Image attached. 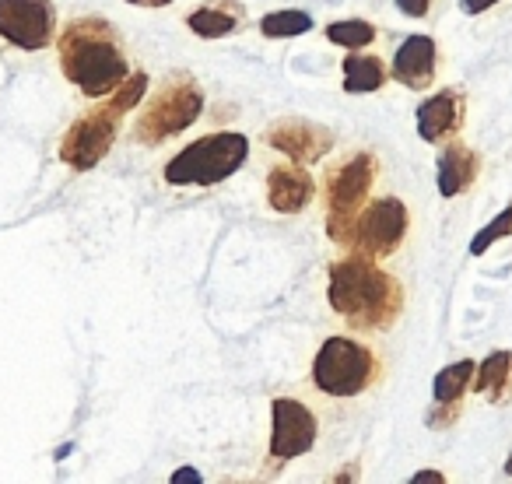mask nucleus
<instances>
[{"label": "nucleus", "mask_w": 512, "mask_h": 484, "mask_svg": "<svg viewBox=\"0 0 512 484\" xmlns=\"http://www.w3.org/2000/svg\"><path fill=\"white\" fill-rule=\"evenodd\" d=\"M327 302L351 330L386 334L390 327H397L400 313H404V285L372 257L351 253V257L330 264Z\"/></svg>", "instance_id": "obj_1"}, {"label": "nucleus", "mask_w": 512, "mask_h": 484, "mask_svg": "<svg viewBox=\"0 0 512 484\" xmlns=\"http://www.w3.org/2000/svg\"><path fill=\"white\" fill-rule=\"evenodd\" d=\"M57 64L60 74L85 99H109L130 74L120 32L99 15L74 18L64 25L57 36Z\"/></svg>", "instance_id": "obj_2"}, {"label": "nucleus", "mask_w": 512, "mask_h": 484, "mask_svg": "<svg viewBox=\"0 0 512 484\" xmlns=\"http://www.w3.org/2000/svg\"><path fill=\"white\" fill-rule=\"evenodd\" d=\"M200 113H204V88L197 85L193 74L176 71L151 92V99L134 116L130 137H134V144H144V148H158L169 137L190 130L200 120Z\"/></svg>", "instance_id": "obj_3"}, {"label": "nucleus", "mask_w": 512, "mask_h": 484, "mask_svg": "<svg viewBox=\"0 0 512 484\" xmlns=\"http://www.w3.org/2000/svg\"><path fill=\"white\" fill-rule=\"evenodd\" d=\"M379 176V158L372 151H351L334 162L323 176V204H327V235L334 246H351L355 221L369 204V193Z\"/></svg>", "instance_id": "obj_4"}, {"label": "nucleus", "mask_w": 512, "mask_h": 484, "mask_svg": "<svg viewBox=\"0 0 512 484\" xmlns=\"http://www.w3.org/2000/svg\"><path fill=\"white\" fill-rule=\"evenodd\" d=\"M249 137L239 130H214L186 144L179 155H172L162 169L169 186H218L246 165Z\"/></svg>", "instance_id": "obj_5"}, {"label": "nucleus", "mask_w": 512, "mask_h": 484, "mask_svg": "<svg viewBox=\"0 0 512 484\" xmlns=\"http://www.w3.org/2000/svg\"><path fill=\"white\" fill-rule=\"evenodd\" d=\"M379 379H383V362L376 348H369L358 337H327L313 358V386L323 397L351 400L372 390Z\"/></svg>", "instance_id": "obj_6"}, {"label": "nucleus", "mask_w": 512, "mask_h": 484, "mask_svg": "<svg viewBox=\"0 0 512 484\" xmlns=\"http://www.w3.org/2000/svg\"><path fill=\"white\" fill-rule=\"evenodd\" d=\"M123 116L113 102H102V106L81 113L78 120L67 127L64 141H60V162L74 172H88L109 155L116 134L123 127Z\"/></svg>", "instance_id": "obj_7"}, {"label": "nucleus", "mask_w": 512, "mask_h": 484, "mask_svg": "<svg viewBox=\"0 0 512 484\" xmlns=\"http://www.w3.org/2000/svg\"><path fill=\"white\" fill-rule=\"evenodd\" d=\"M407 228H411V211L400 197H376L362 207L355 221V235H351V253L383 260L404 246Z\"/></svg>", "instance_id": "obj_8"}, {"label": "nucleus", "mask_w": 512, "mask_h": 484, "mask_svg": "<svg viewBox=\"0 0 512 484\" xmlns=\"http://www.w3.org/2000/svg\"><path fill=\"white\" fill-rule=\"evenodd\" d=\"M320 439V421L302 400L278 397L271 404V449H267V467H281L299 456H306Z\"/></svg>", "instance_id": "obj_9"}, {"label": "nucleus", "mask_w": 512, "mask_h": 484, "mask_svg": "<svg viewBox=\"0 0 512 484\" xmlns=\"http://www.w3.org/2000/svg\"><path fill=\"white\" fill-rule=\"evenodd\" d=\"M57 25L53 0H0V39L18 50H46L57 39Z\"/></svg>", "instance_id": "obj_10"}, {"label": "nucleus", "mask_w": 512, "mask_h": 484, "mask_svg": "<svg viewBox=\"0 0 512 484\" xmlns=\"http://www.w3.org/2000/svg\"><path fill=\"white\" fill-rule=\"evenodd\" d=\"M264 144L285 155L288 162L316 165L334 151V134L323 123L306 120V116H285V120H274L264 130Z\"/></svg>", "instance_id": "obj_11"}, {"label": "nucleus", "mask_w": 512, "mask_h": 484, "mask_svg": "<svg viewBox=\"0 0 512 484\" xmlns=\"http://www.w3.org/2000/svg\"><path fill=\"white\" fill-rule=\"evenodd\" d=\"M474 369H477L474 358H460V362L439 369V376H435V383H432V400H435V404H432V411L425 414L428 428L442 432V428H449V425H456V421H460L463 397H467L470 383H474Z\"/></svg>", "instance_id": "obj_12"}, {"label": "nucleus", "mask_w": 512, "mask_h": 484, "mask_svg": "<svg viewBox=\"0 0 512 484\" xmlns=\"http://www.w3.org/2000/svg\"><path fill=\"white\" fill-rule=\"evenodd\" d=\"M390 78L411 92H425L439 81V46L432 36H407L393 53Z\"/></svg>", "instance_id": "obj_13"}, {"label": "nucleus", "mask_w": 512, "mask_h": 484, "mask_svg": "<svg viewBox=\"0 0 512 484\" xmlns=\"http://www.w3.org/2000/svg\"><path fill=\"white\" fill-rule=\"evenodd\" d=\"M463 116H467V99L460 88H439L418 106V137L425 144H439L460 134Z\"/></svg>", "instance_id": "obj_14"}, {"label": "nucleus", "mask_w": 512, "mask_h": 484, "mask_svg": "<svg viewBox=\"0 0 512 484\" xmlns=\"http://www.w3.org/2000/svg\"><path fill=\"white\" fill-rule=\"evenodd\" d=\"M316 197V183L309 165L281 162L267 172V204L278 214H302Z\"/></svg>", "instance_id": "obj_15"}, {"label": "nucleus", "mask_w": 512, "mask_h": 484, "mask_svg": "<svg viewBox=\"0 0 512 484\" xmlns=\"http://www.w3.org/2000/svg\"><path fill=\"white\" fill-rule=\"evenodd\" d=\"M477 176H481V155H477L467 141H460V137H449V144L439 151V158H435V183H439V193L446 200L460 197V193H467L470 186L477 183Z\"/></svg>", "instance_id": "obj_16"}, {"label": "nucleus", "mask_w": 512, "mask_h": 484, "mask_svg": "<svg viewBox=\"0 0 512 484\" xmlns=\"http://www.w3.org/2000/svg\"><path fill=\"white\" fill-rule=\"evenodd\" d=\"M246 22V8L242 0H204L200 8L186 15V29L200 39H225L242 29Z\"/></svg>", "instance_id": "obj_17"}, {"label": "nucleus", "mask_w": 512, "mask_h": 484, "mask_svg": "<svg viewBox=\"0 0 512 484\" xmlns=\"http://www.w3.org/2000/svg\"><path fill=\"white\" fill-rule=\"evenodd\" d=\"M470 390L484 397L488 404H505L512 400V351H491L474 369Z\"/></svg>", "instance_id": "obj_18"}, {"label": "nucleus", "mask_w": 512, "mask_h": 484, "mask_svg": "<svg viewBox=\"0 0 512 484\" xmlns=\"http://www.w3.org/2000/svg\"><path fill=\"white\" fill-rule=\"evenodd\" d=\"M390 81V74H386V64L376 57V53H358L351 50L348 57H344V92L348 95H372L379 92V88Z\"/></svg>", "instance_id": "obj_19"}, {"label": "nucleus", "mask_w": 512, "mask_h": 484, "mask_svg": "<svg viewBox=\"0 0 512 484\" xmlns=\"http://www.w3.org/2000/svg\"><path fill=\"white\" fill-rule=\"evenodd\" d=\"M376 36V25L365 22V18H344V22L327 25V39L341 46V50H365V46L376 43Z\"/></svg>", "instance_id": "obj_20"}, {"label": "nucleus", "mask_w": 512, "mask_h": 484, "mask_svg": "<svg viewBox=\"0 0 512 484\" xmlns=\"http://www.w3.org/2000/svg\"><path fill=\"white\" fill-rule=\"evenodd\" d=\"M260 32L267 39H295L313 32V15L306 11H271V15L260 18Z\"/></svg>", "instance_id": "obj_21"}, {"label": "nucleus", "mask_w": 512, "mask_h": 484, "mask_svg": "<svg viewBox=\"0 0 512 484\" xmlns=\"http://www.w3.org/2000/svg\"><path fill=\"white\" fill-rule=\"evenodd\" d=\"M505 235H512V204L502 207V211L488 221V228H481V232L470 239V253H474V257H481V253H488L498 239H505Z\"/></svg>", "instance_id": "obj_22"}, {"label": "nucleus", "mask_w": 512, "mask_h": 484, "mask_svg": "<svg viewBox=\"0 0 512 484\" xmlns=\"http://www.w3.org/2000/svg\"><path fill=\"white\" fill-rule=\"evenodd\" d=\"M397 11L407 18H425L432 11V0H397Z\"/></svg>", "instance_id": "obj_23"}, {"label": "nucleus", "mask_w": 512, "mask_h": 484, "mask_svg": "<svg viewBox=\"0 0 512 484\" xmlns=\"http://www.w3.org/2000/svg\"><path fill=\"white\" fill-rule=\"evenodd\" d=\"M495 4L498 0H460L463 15H484V11H491Z\"/></svg>", "instance_id": "obj_24"}, {"label": "nucleus", "mask_w": 512, "mask_h": 484, "mask_svg": "<svg viewBox=\"0 0 512 484\" xmlns=\"http://www.w3.org/2000/svg\"><path fill=\"white\" fill-rule=\"evenodd\" d=\"M411 481H414V484H425V481H432V484H442V481H446V477H442L439 470H421V474H414Z\"/></svg>", "instance_id": "obj_25"}, {"label": "nucleus", "mask_w": 512, "mask_h": 484, "mask_svg": "<svg viewBox=\"0 0 512 484\" xmlns=\"http://www.w3.org/2000/svg\"><path fill=\"white\" fill-rule=\"evenodd\" d=\"M127 4H134V8H165L172 0H127Z\"/></svg>", "instance_id": "obj_26"}, {"label": "nucleus", "mask_w": 512, "mask_h": 484, "mask_svg": "<svg viewBox=\"0 0 512 484\" xmlns=\"http://www.w3.org/2000/svg\"><path fill=\"white\" fill-rule=\"evenodd\" d=\"M172 481H197V474H193V470L190 467H183V474H172Z\"/></svg>", "instance_id": "obj_27"}, {"label": "nucleus", "mask_w": 512, "mask_h": 484, "mask_svg": "<svg viewBox=\"0 0 512 484\" xmlns=\"http://www.w3.org/2000/svg\"><path fill=\"white\" fill-rule=\"evenodd\" d=\"M505 474L512 477V453H509V460H505Z\"/></svg>", "instance_id": "obj_28"}]
</instances>
